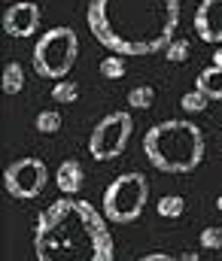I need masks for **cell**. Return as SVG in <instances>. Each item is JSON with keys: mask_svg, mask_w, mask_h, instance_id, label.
Wrapping results in <instances>:
<instances>
[{"mask_svg": "<svg viewBox=\"0 0 222 261\" xmlns=\"http://www.w3.org/2000/svg\"><path fill=\"white\" fill-rule=\"evenodd\" d=\"M91 37L122 58L164 52L180 28V0H88Z\"/></svg>", "mask_w": 222, "mask_h": 261, "instance_id": "obj_1", "label": "cell"}, {"mask_svg": "<svg viewBox=\"0 0 222 261\" xmlns=\"http://www.w3.org/2000/svg\"><path fill=\"white\" fill-rule=\"evenodd\" d=\"M37 261H116L107 216L85 197H58L37 213Z\"/></svg>", "mask_w": 222, "mask_h": 261, "instance_id": "obj_2", "label": "cell"}, {"mask_svg": "<svg viewBox=\"0 0 222 261\" xmlns=\"http://www.w3.org/2000/svg\"><path fill=\"white\" fill-rule=\"evenodd\" d=\"M204 130L189 119H164L143 134V155L161 173H192L204 161Z\"/></svg>", "mask_w": 222, "mask_h": 261, "instance_id": "obj_3", "label": "cell"}, {"mask_svg": "<svg viewBox=\"0 0 222 261\" xmlns=\"http://www.w3.org/2000/svg\"><path fill=\"white\" fill-rule=\"evenodd\" d=\"M76 55H79V37L73 28L58 24L49 28L46 34H40V40L34 43V73L52 82L67 79V73L73 70Z\"/></svg>", "mask_w": 222, "mask_h": 261, "instance_id": "obj_4", "label": "cell"}, {"mask_svg": "<svg viewBox=\"0 0 222 261\" xmlns=\"http://www.w3.org/2000/svg\"><path fill=\"white\" fill-rule=\"evenodd\" d=\"M149 200V182L143 173H119L107 189L101 200V213L110 225H131L143 216V206Z\"/></svg>", "mask_w": 222, "mask_h": 261, "instance_id": "obj_5", "label": "cell"}, {"mask_svg": "<svg viewBox=\"0 0 222 261\" xmlns=\"http://www.w3.org/2000/svg\"><path fill=\"white\" fill-rule=\"evenodd\" d=\"M131 130H134L131 113H125V110L107 113V116L94 125L91 137H88V155H91L94 161H116V158L125 152V146H128V140H131Z\"/></svg>", "mask_w": 222, "mask_h": 261, "instance_id": "obj_6", "label": "cell"}, {"mask_svg": "<svg viewBox=\"0 0 222 261\" xmlns=\"http://www.w3.org/2000/svg\"><path fill=\"white\" fill-rule=\"evenodd\" d=\"M46 182H49V167H46L43 158H34V155L18 158V161L6 164V170H3V189H6V195L15 197V200L40 197L43 189H46Z\"/></svg>", "mask_w": 222, "mask_h": 261, "instance_id": "obj_7", "label": "cell"}, {"mask_svg": "<svg viewBox=\"0 0 222 261\" xmlns=\"http://www.w3.org/2000/svg\"><path fill=\"white\" fill-rule=\"evenodd\" d=\"M3 31L15 40H24V37H34L40 31V6L31 3V0H18V3H9L6 12H3Z\"/></svg>", "mask_w": 222, "mask_h": 261, "instance_id": "obj_8", "label": "cell"}, {"mask_svg": "<svg viewBox=\"0 0 222 261\" xmlns=\"http://www.w3.org/2000/svg\"><path fill=\"white\" fill-rule=\"evenodd\" d=\"M192 28L198 40L222 46V0H201L192 18Z\"/></svg>", "mask_w": 222, "mask_h": 261, "instance_id": "obj_9", "label": "cell"}, {"mask_svg": "<svg viewBox=\"0 0 222 261\" xmlns=\"http://www.w3.org/2000/svg\"><path fill=\"white\" fill-rule=\"evenodd\" d=\"M82 182H85V170L76 158H64L55 170V186L64 197H76L82 192Z\"/></svg>", "mask_w": 222, "mask_h": 261, "instance_id": "obj_10", "label": "cell"}, {"mask_svg": "<svg viewBox=\"0 0 222 261\" xmlns=\"http://www.w3.org/2000/svg\"><path fill=\"white\" fill-rule=\"evenodd\" d=\"M195 88L210 97V100H222V67H204L198 76H195Z\"/></svg>", "mask_w": 222, "mask_h": 261, "instance_id": "obj_11", "label": "cell"}, {"mask_svg": "<svg viewBox=\"0 0 222 261\" xmlns=\"http://www.w3.org/2000/svg\"><path fill=\"white\" fill-rule=\"evenodd\" d=\"M0 88H3L6 97L18 94V91L24 88V67L18 64V61H9V64L3 67V82H0Z\"/></svg>", "mask_w": 222, "mask_h": 261, "instance_id": "obj_12", "label": "cell"}, {"mask_svg": "<svg viewBox=\"0 0 222 261\" xmlns=\"http://www.w3.org/2000/svg\"><path fill=\"white\" fill-rule=\"evenodd\" d=\"M183 210H186V200L180 195H164V197L155 200V213H158L161 219H180Z\"/></svg>", "mask_w": 222, "mask_h": 261, "instance_id": "obj_13", "label": "cell"}, {"mask_svg": "<svg viewBox=\"0 0 222 261\" xmlns=\"http://www.w3.org/2000/svg\"><path fill=\"white\" fill-rule=\"evenodd\" d=\"M155 103V88L152 85H134L128 91V107L131 110H149Z\"/></svg>", "mask_w": 222, "mask_h": 261, "instance_id": "obj_14", "label": "cell"}, {"mask_svg": "<svg viewBox=\"0 0 222 261\" xmlns=\"http://www.w3.org/2000/svg\"><path fill=\"white\" fill-rule=\"evenodd\" d=\"M189 52H192V43L186 37H174L167 43V49H164V58L170 64H183V61H189Z\"/></svg>", "mask_w": 222, "mask_h": 261, "instance_id": "obj_15", "label": "cell"}, {"mask_svg": "<svg viewBox=\"0 0 222 261\" xmlns=\"http://www.w3.org/2000/svg\"><path fill=\"white\" fill-rule=\"evenodd\" d=\"M34 128L40 134H58L61 130V113L58 110H40L34 119Z\"/></svg>", "mask_w": 222, "mask_h": 261, "instance_id": "obj_16", "label": "cell"}, {"mask_svg": "<svg viewBox=\"0 0 222 261\" xmlns=\"http://www.w3.org/2000/svg\"><path fill=\"white\" fill-rule=\"evenodd\" d=\"M52 100L55 103H73L76 97H79V85L76 82H70V79H61V82H55L52 85Z\"/></svg>", "mask_w": 222, "mask_h": 261, "instance_id": "obj_17", "label": "cell"}, {"mask_svg": "<svg viewBox=\"0 0 222 261\" xmlns=\"http://www.w3.org/2000/svg\"><path fill=\"white\" fill-rule=\"evenodd\" d=\"M125 73H128V64H125L122 55H107V58L101 61V76H104V79H122Z\"/></svg>", "mask_w": 222, "mask_h": 261, "instance_id": "obj_18", "label": "cell"}, {"mask_svg": "<svg viewBox=\"0 0 222 261\" xmlns=\"http://www.w3.org/2000/svg\"><path fill=\"white\" fill-rule=\"evenodd\" d=\"M180 107H183L189 116H195V113H204V110L210 107V97H204V94L195 88V91H189V94H183V97H180Z\"/></svg>", "mask_w": 222, "mask_h": 261, "instance_id": "obj_19", "label": "cell"}, {"mask_svg": "<svg viewBox=\"0 0 222 261\" xmlns=\"http://www.w3.org/2000/svg\"><path fill=\"white\" fill-rule=\"evenodd\" d=\"M198 243H201V249H204V252H216V249H222V228L207 225V228L201 231Z\"/></svg>", "mask_w": 222, "mask_h": 261, "instance_id": "obj_20", "label": "cell"}, {"mask_svg": "<svg viewBox=\"0 0 222 261\" xmlns=\"http://www.w3.org/2000/svg\"><path fill=\"white\" fill-rule=\"evenodd\" d=\"M137 261H186L183 255H170V252H146L143 258H137Z\"/></svg>", "mask_w": 222, "mask_h": 261, "instance_id": "obj_21", "label": "cell"}, {"mask_svg": "<svg viewBox=\"0 0 222 261\" xmlns=\"http://www.w3.org/2000/svg\"><path fill=\"white\" fill-rule=\"evenodd\" d=\"M213 67H222V46H216V52H213Z\"/></svg>", "mask_w": 222, "mask_h": 261, "instance_id": "obj_22", "label": "cell"}, {"mask_svg": "<svg viewBox=\"0 0 222 261\" xmlns=\"http://www.w3.org/2000/svg\"><path fill=\"white\" fill-rule=\"evenodd\" d=\"M183 258L186 261H198V252H183Z\"/></svg>", "mask_w": 222, "mask_h": 261, "instance_id": "obj_23", "label": "cell"}, {"mask_svg": "<svg viewBox=\"0 0 222 261\" xmlns=\"http://www.w3.org/2000/svg\"><path fill=\"white\" fill-rule=\"evenodd\" d=\"M216 210H219V213H222V195L216 197Z\"/></svg>", "mask_w": 222, "mask_h": 261, "instance_id": "obj_24", "label": "cell"}]
</instances>
